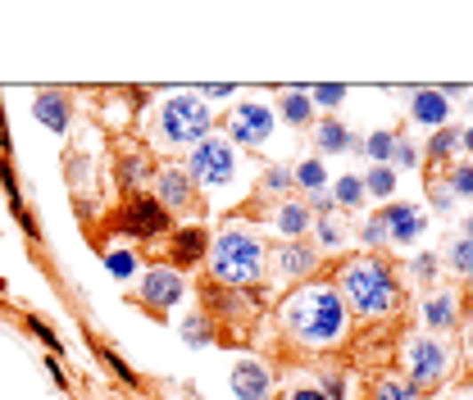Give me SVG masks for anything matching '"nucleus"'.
<instances>
[{
	"label": "nucleus",
	"instance_id": "obj_31",
	"mask_svg": "<svg viewBox=\"0 0 473 400\" xmlns=\"http://www.w3.org/2000/svg\"><path fill=\"white\" fill-rule=\"evenodd\" d=\"M141 173H146V159H141V155H128L124 164H118V182H124V187L141 182Z\"/></svg>",
	"mask_w": 473,
	"mask_h": 400
},
{
	"label": "nucleus",
	"instance_id": "obj_12",
	"mask_svg": "<svg viewBox=\"0 0 473 400\" xmlns=\"http://www.w3.org/2000/svg\"><path fill=\"white\" fill-rule=\"evenodd\" d=\"M155 187H160V205L164 210H182V205H191V178H187V169H164V173H155Z\"/></svg>",
	"mask_w": 473,
	"mask_h": 400
},
{
	"label": "nucleus",
	"instance_id": "obj_44",
	"mask_svg": "<svg viewBox=\"0 0 473 400\" xmlns=\"http://www.w3.org/2000/svg\"><path fill=\"white\" fill-rule=\"evenodd\" d=\"M0 146L10 150V128H5V109H0Z\"/></svg>",
	"mask_w": 473,
	"mask_h": 400
},
{
	"label": "nucleus",
	"instance_id": "obj_23",
	"mask_svg": "<svg viewBox=\"0 0 473 400\" xmlns=\"http://www.w3.org/2000/svg\"><path fill=\"white\" fill-rule=\"evenodd\" d=\"M319 146L324 150H346V146H355V137L337 124V118H328V124H319Z\"/></svg>",
	"mask_w": 473,
	"mask_h": 400
},
{
	"label": "nucleus",
	"instance_id": "obj_29",
	"mask_svg": "<svg viewBox=\"0 0 473 400\" xmlns=\"http://www.w3.org/2000/svg\"><path fill=\"white\" fill-rule=\"evenodd\" d=\"M100 359H105V364L118 373V378H124L128 387H137V373H132V364H128V359L124 355H118V350H109V346H100Z\"/></svg>",
	"mask_w": 473,
	"mask_h": 400
},
{
	"label": "nucleus",
	"instance_id": "obj_14",
	"mask_svg": "<svg viewBox=\"0 0 473 400\" xmlns=\"http://www.w3.org/2000/svg\"><path fill=\"white\" fill-rule=\"evenodd\" d=\"M410 114H414V124H423V128H442V124H446V114H451V105H446V92H432V87L414 92V105H410Z\"/></svg>",
	"mask_w": 473,
	"mask_h": 400
},
{
	"label": "nucleus",
	"instance_id": "obj_38",
	"mask_svg": "<svg viewBox=\"0 0 473 400\" xmlns=\"http://www.w3.org/2000/svg\"><path fill=\"white\" fill-rule=\"evenodd\" d=\"M287 182H292V173H287V169H269V173H264V187H273V191H283Z\"/></svg>",
	"mask_w": 473,
	"mask_h": 400
},
{
	"label": "nucleus",
	"instance_id": "obj_8",
	"mask_svg": "<svg viewBox=\"0 0 473 400\" xmlns=\"http://www.w3.org/2000/svg\"><path fill=\"white\" fill-rule=\"evenodd\" d=\"M169 228V210L155 196H128V205L118 210V232L128 236H160Z\"/></svg>",
	"mask_w": 473,
	"mask_h": 400
},
{
	"label": "nucleus",
	"instance_id": "obj_19",
	"mask_svg": "<svg viewBox=\"0 0 473 400\" xmlns=\"http://www.w3.org/2000/svg\"><path fill=\"white\" fill-rule=\"evenodd\" d=\"M105 268H109V277H118V283H132V277L141 273L137 251H105Z\"/></svg>",
	"mask_w": 473,
	"mask_h": 400
},
{
	"label": "nucleus",
	"instance_id": "obj_3",
	"mask_svg": "<svg viewBox=\"0 0 473 400\" xmlns=\"http://www.w3.org/2000/svg\"><path fill=\"white\" fill-rule=\"evenodd\" d=\"M341 292H346V300L360 314H387V309H397V300H401L397 277H391L378 260H355L341 273Z\"/></svg>",
	"mask_w": 473,
	"mask_h": 400
},
{
	"label": "nucleus",
	"instance_id": "obj_18",
	"mask_svg": "<svg viewBox=\"0 0 473 400\" xmlns=\"http://www.w3.org/2000/svg\"><path fill=\"white\" fill-rule=\"evenodd\" d=\"M273 228H278L283 236H292V242H296L301 232H309V210H305V205H283V210H278V219H273Z\"/></svg>",
	"mask_w": 473,
	"mask_h": 400
},
{
	"label": "nucleus",
	"instance_id": "obj_41",
	"mask_svg": "<svg viewBox=\"0 0 473 400\" xmlns=\"http://www.w3.org/2000/svg\"><path fill=\"white\" fill-rule=\"evenodd\" d=\"M46 373H51L60 387H68V378H64V369H60V355H46Z\"/></svg>",
	"mask_w": 473,
	"mask_h": 400
},
{
	"label": "nucleus",
	"instance_id": "obj_22",
	"mask_svg": "<svg viewBox=\"0 0 473 400\" xmlns=\"http://www.w3.org/2000/svg\"><path fill=\"white\" fill-rule=\"evenodd\" d=\"M391 191H397V169H391V164H373V173L365 178V196L387 200Z\"/></svg>",
	"mask_w": 473,
	"mask_h": 400
},
{
	"label": "nucleus",
	"instance_id": "obj_20",
	"mask_svg": "<svg viewBox=\"0 0 473 400\" xmlns=\"http://www.w3.org/2000/svg\"><path fill=\"white\" fill-rule=\"evenodd\" d=\"M309 109H314V100H309V92H287L283 96V105H278V114L287 118V124H309Z\"/></svg>",
	"mask_w": 473,
	"mask_h": 400
},
{
	"label": "nucleus",
	"instance_id": "obj_47",
	"mask_svg": "<svg viewBox=\"0 0 473 400\" xmlns=\"http://www.w3.org/2000/svg\"><path fill=\"white\" fill-rule=\"evenodd\" d=\"M469 355H473V332H469Z\"/></svg>",
	"mask_w": 473,
	"mask_h": 400
},
{
	"label": "nucleus",
	"instance_id": "obj_30",
	"mask_svg": "<svg viewBox=\"0 0 473 400\" xmlns=\"http://www.w3.org/2000/svg\"><path fill=\"white\" fill-rule=\"evenodd\" d=\"M455 141H460V137H455L451 128H437V137L428 141V155H432V159H446V155L455 150Z\"/></svg>",
	"mask_w": 473,
	"mask_h": 400
},
{
	"label": "nucleus",
	"instance_id": "obj_33",
	"mask_svg": "<svg viewBox=\"0 0 473 400\" xmlns=\"http://www.w3.org/2000/svg\"><path fill=\"white\" fill-rule=\"evenodd\" d=\"M451 196H469L473 200V164H460L451 173Z\"/></svg>",
	"mask_w": 473,
	"mask_h": 400
},
{
	"label": "nucleus",
	"instance_id": "obj_46",
	"mask_svg": "<svg viewBox=\"0 0 473 400\" xmlns=\"http://www.w3.org/2000/svg\"><path fill=\"white\" fill-rule=\"evenodd\" d=\"M460 146H464V150H473V128H469V132L460 137Z\"/></svg>",
	"mask_w": 473,
	"mask_h": 400
},
{
	"label": "nucleus",
	"instance_id": "obj_16",
	"mask_svg": "<svg viewBox=\"0 0 473 400\" xmlns=\"http://www.w3.org/2000/svg\"><path fill=\"white\" fill-rule=\"evenodd\" d=\"M314 264H319V251H309V246H301V242H292V246L278 255V268H283L287 277H305Z\"/></svg>",
	"mask_w": 473,
	"mask_h": 400
},
{
	"label": "nucleus",
	"instance_id": "obj_15",
	"mask_svg": "<svg viewBox=\"0 0 473 400\" xmlns=\"http://www.w3.org/2000/svg\"><path fill=\"white\" fill-rule=\"evenodd\" d=\"M32 114H36V124L51 128V132H68V100L60 92H42L32 100Z\"/></svg>",
	"mask_w": 473,
	"mask_h": 400
},
{
	"label": "nucleus",
	"instance_id": "obj_32",
	"mask_svg": "<svg viewBox=\"0 0 473 400\" xmlns=\"http://www.w3.org/2000/svg\"><path fill=\"white\" fill-rule=\"evenodd\" d=\"M319 242H324V251H337V246H341V228H337L333 214L319 219Z\"/></svg>",
	"mask_w": 473,
	"mask_h": 400
},
{
	"label": "nucleus",
	"instance_id": "obj_40",
	"mask_svg": "<svg viewBox=\"0 0 473 400\" xmlns=\"http://www.w3.org/2000/svg\"><path fill=\"white\" fill-rule=\"evenodd\" d=\"M287 400H333L328 391H319V387H301V391H292Z\"/></svg>",
	"mask_w": 473,
	"mask_h": 400
},
{
	"label": "nucleus",
	"instance_id": "obj_34",
	"mask_svg": "<svg viewBox=\"0 0 473 400\" xmlns=\"http://www.w3.org/2000/svg\"><path fill=\"white\" fill-rule=\"evenodd\" d=\"M28 328H32V337L42 341V346H46L51 355H60V337L51 332V324H42V318H28Z\"/></svg>",
	"mask_w": 473,
	"mask_h": 400
},
{
	"label": "nucleus",
	"instance_id": "obj_43",
	"mask_svg": "<svg viewBox=\"0 0 473 400\" xmlns=\"http://www.w3.org/2000/svg\"><path fill=\"white\" fill-rule=\"evenodd\" d=\"M397 164H414V150L405 141H397Z\"/></svg>",
	"mask_w": 473,
	"mask_h": 400
},
{
	"label": "nucleus",
	"instance_id": "obj_35",
	"mask_svg": "<svg viewBox=\"0 0 473 400\" xmlns=\"http://www.w3.org/2000/svg\"><path fill=\"white\" fill-rule=\"evenodd\" d=\"M0 187H5V196H10V205L19 210V205H23V200H19V182H14V164H10V159H0Z\"/></svg>",
	"mask_w": 473,
	"mask_h": 400
},
{
	"label": "nucleus",
	"instance_id": "obj_1",
	"mask_svg": "<svg viewBox=\"0 0 473 400\" xmlns=\"http://www.w3.org/2000/svg\"><path fill=\"white\" fill-rule=\"evenodd\" d=\"M283 324L309 341V346H333L346 332V305L337 287H301L287 305H283Z\"/></svg>",
	"mask_w": 473,
	"mask_h": 400
},
{
	"label": "nucleus",
	"instance_id": "obj_39",
	"mask_svg": "<svg viewBox=\"0 0 473 400\" xmlns=\"http://www.w3.org/2000/svg\"><path fill=\"white\" fill-rule=\"evenodd\" d=\"M414 273H419L423 283H428V277L437 273V260H432V255H419V260H414Z\"/></svg>",
	"mask_w": 473,
	"mask_h": 400
},
{
	"label": "nucleus",
	"instance_id": "obj_11",
	"mask_svg": "<svg viewBox=\"0 0 473 400\" xmlns=\"http://www.w3.org/2000/svg\"><path fill=\"white\" fill-rule=\"evenodd\" d=\"M382 223H387V242L414 246L419 236H423V228H428V214H423L419 205H391V210L382 214Z\"/></svg>",
	"mask_w": 473,
	"mask_h": 400
},
{
	"label": "nucleus",
	"instance_id": "obj_27",
	"mask_svg": "<svg viewBox=\"0 0 473 400\" xmlns=\"http://www.w3.org/2000/svg\"><path fill=\"white\" fill-rule=\"evenodd\" d=\"M337 200H341L346 210H355V205H360V200H365V182L355 178V173H346V178L337 182Z\"/></svg>",
	"mask_w": 473,
	"mask_h": 400
},
{
	"label": "nucleus",
	"instance_id": "obj_5",
	"mask_svg": "<svg viewBox=\"0 0 473 400\" xmlns=\"http://www.w3.org/2000/svg\"><path fill=\"white\" fill-rule=\"evenodd\" d=\"M187 178H191V187H205V191L228 187L236 178V150H232V141H223V137L196 141V150L187 159Z\"/></svg>",
	"mask_w": 473,
	"mask_h": 400
},
{
	"label": "nucleus",
	"instance_id": "obj_26",
	"mask_svg": "<svg viewBox=\"0 0 473 400\" xmlns=\"http://www.w3.org/2000/svg\"><path fill=\"white\" fill-rule=\"evenodd\" d=\"M365 150L378 159V164H387V159L397 155V132H373V137L365 141Z\"/></svg>",
	"mask_w": 473,
	"mask_h": 400
},
{
	"label": "nucleus",
	"instance_id": "obj_45",
	"mask_svg": "<svg viewBox=\"0 0 473 400\" xmlns=\"http://www.w3.org/2000/svg\"><path fill=\"white\" fill-rule=\"evenodd\" d=\"M464 242H473V214L464 219Z\"/></svg>",
	"mask_w": 473,
	"mask_h": 400
},
{
	"label": "nucleus",
	"instance_id": "obj_21",
	"mask_svg": "<svg viewBox=\"0 0 473 400\" xmlns=\"http://www.w3.org/2000/svg\"><path fill=\"white\" fill-rule=\"evenodd\" d=\"M182 341L196 350V346H210L214 341V324L205 314H191V318H182Z\"/></svg>",
	"mask_w": 473,
	"mask_h": 400
},
{
	"label": "nucleus",
	"instance_id": "obj_24",
	"mask_svg": "<svg viewBox=\"0 0 473 400\" xmlns=\"http://www.w3.org/2000/svg\"><path fill=\"white\" fill-rule=\"evenodd\" d=\"M296 182H301L305 191H324V187H328V173H324L319 159H305V164L296 169Z\"/></svg>",
	"mask_w": 473,
	"mask_h": 400
},
{
	"label": "nucleus",
	"instance_id": "obj_10",
	"mask_svg": "<svg viewBox=\"0 0 473 400\" xmlns=\"http://www.w3.org/2000/svg\"><path fill=\"white\" fill-rule=\"evenodd\" d=\"M273 391V378L260 359H236L232 364V396L236 400H269Z\"/></svg>",
	"mask_w": 473,
	"mask_h": 400
},
{
	"label": "nucleus",
	"instance_id": "obj_42",
	"mask_svg": "<svg viewBox=\"0 0 473 400\" xmlns=\"http://www.w3.org/2000/svg\"><path fill=\"white\" fill-rule=\"evenodd\" d=\"M223 96H232V87H223V83H214V87L201 92V100H223Z\"/></svg>",
	"mask_w": 473,
	"mask_h": 400
},
{
	"label": "nucleus",
	"instance_id": "obj_25",
	"mask_svg": "<svg viewBox=\"0 0 473 400\" xmlns=\"http://www.w3.org/2000/svg\"><path fill=\"white\" fill-rule=\"evenodd\" d=\"M378 400H423V396H419V387H410L401 378H382L378 382Z\"/></svg>",
	"mask_w": 473,
	"mask_h": 400
},
{
	"label": "nucleus",
	"instance_id": "obj_36",
	"mask_svg": "<svg viewBox=\"0 0 473 400\" xmlns=\"http://www.w3.org/2000/svg\"><path fill=\"white\" fill-rule=\"evenodd\" d=\"M309 100L333 109V105H341V100H346V87H314V92H309Z\"/></svg>",
	"mask_w": 473,
	"mask_h": 400
},
{
	"label": "nucleus",
	"instance_id": "obj_13",
	"mask_svg": "<svg viewBox=\"0 0 473 400\" xmlns=\"http://www.w3.org/2000/svg\"><path fill=\"white\" fill-rule=\"evenodd\" d=\"M205 251H210V236H205L201 228H178V232L169 236V255H173V264H201Z\"/></svg>",
	"mask_w": 473,
	"mask_h": 400
},
{
	"label": "nucleus",
	"instance_id": "obj_2",
	"mask_svg": "<svg viewBox=\"0 0 473 400\" xmlns=\"http://www.w3.org/2000/svg\"><path fill=\"white\" fill-rule=\"evenodd\" d=\"M210 268L228 287H251L264 277V246L246 228H228L210 242Z\"/></svg>",
	"mask_w": 473,
	"mask_h": 400
},
{
	"label": "nucleus",
	"instance_id": "obj_7",
	"mask_svg": "<svg viewBox=\"0 0 473 400\" xmlns=\"http://www.w3.org/2000/svg\"><path fill=\"white\" fill-rule=\"evenodd\" d=\"M228 132H232V141H242L251 150L269 146L273 141V109L260 105V100H242L232 109V118H228Z\"/></svg>",
	"mask_w": 473,
	"mask_h": 400
},
{
	"label": "nucleus",
	"instance_id": "obj_9",
	"mask_svg": "<svg viewBox=\"0 0 473 400\" xmlns=\"http://www.w3.org/2000/svg\"><path fill=\"white\" fill-rule=\"evenodd\" d=\"M137 296H141V305H150V309H173L182 296H187V283H182V273L178 268H146L141 273V287H137Z\"/></svg>",
	"mask_w": 473,
	"mask_h": 400
},
{
	"label": "nucleus",
	"instance_id": "obj_4",
	"mask_svg": "<svg viewBox=\"0 0 473 400\" xmlns=\"http://www.w3.org/2000/svg\"><path fill=\"white\" fill-rule=\"evenodd\" d=\"M210 105L201 96H191V92H178L160 105V141L169 146H191V141H205L210 137Z\"/></svg>",
	"mask_w": 473,
	"mask_h": 400
},
{
	"label": "nucleus",
	"instance_id": "obj_37",
	"mask_svg": "<svg viewBox=\"0 0 473 400\" xmlns=\"http://www.w3.org/2000/svg\"><path fill=\"white\" fill-rule=\"evenodd\" d=\"M365 242H369V246L387 242V223H382V214H378V219H369V228H365Z\"/></svg>",
	"mask_w": 473,
	"mask_h": 400
},
{
	"label": "nucleus",
	"instance_id": "obj_17",
	"mask_svg": "<svg viewBox=\"0 0 473 400\" xmlns=\"http://www.w3.org/2000/svg\"><path fill=\"white\" fill-rule=\"evenodd\" d=\"M423 324H432V328H446V324H455V296H451V292L428 296V300H423Z\"/></svg>",
	"mask_w": 473,
	"mask_h": 400
},
{
	"label": "nucleus",
	"instance_id": "obj_28",
	"mask_svg": "<svg viewBox=\"0 0 473 400\" xmlns=\"http://www.w3.org/2000/svg\"><path fill=\"white\" fill-rule=\"evenodd\" d=\"M446 260H451V268H455V273L473 277V242H464V236H460V242L451 246V255H446Z\"/></svg>",
	"mask_w": 473,
	"mask_h": 400
},
{
	"label": "nucleus",
	"instance_id": "obj_6",
	"mask_svg": "<svg viewBox=\"0 0 473 400\" xmlns=\"http://www.w3.org/2000/svg\"><path fill=\"white\" fill-rule=\"evenodd\" d=\"M451 364V350L437 341V337H414L405 341V369H410V387H432Z\"/></svg>",
	"mask_w": 473,
	"mask_h": 400
}]
</instances>
